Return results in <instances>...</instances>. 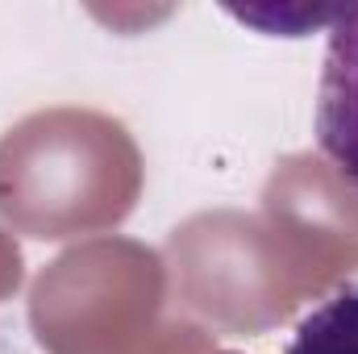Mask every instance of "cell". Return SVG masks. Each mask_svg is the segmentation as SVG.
I'll return each mask as SVG.
<instances>
[{"label":"cell","mask_w":358,"mask_h":354,"mask_svg":"<svg viewBox=\"0 0 358 354\" xmlns=\"http://www.w3.org/2000/svg\"><path fill=\"white\" fill-rule=\"evenodd\" d=\"M317 146L358 187V4L338 8L317 84Z\"/></svg>","instance_id":"obj_1"},{"label":"cell","mask_w":358,"mask_h":354,"mask_svg":"<svg viewBox=\"0 0 358 354\" xmlns=\"http://www.w3.org/2000/svg\"><path fill=\"white\" fill-rule=\"evenodd\" d=\"M283 354H358V283L325 296L296 325Z\"/></svg>","instance_id":"obj_2"}]
</instances>
